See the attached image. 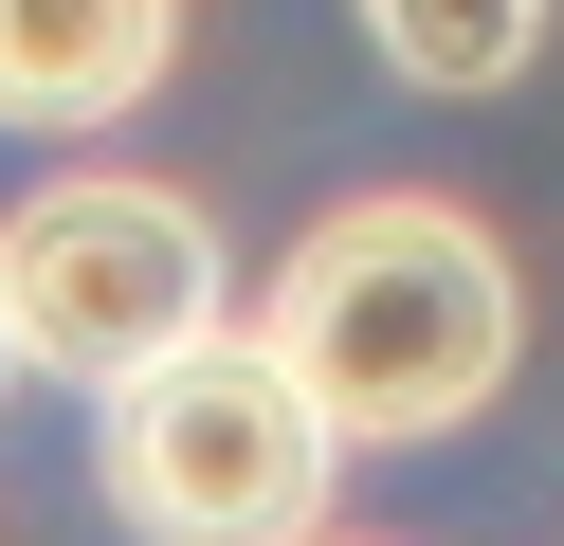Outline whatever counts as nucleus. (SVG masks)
Wrapping results in <instances>:
<instances>
[{
    "label": "nucleus",
    "instance_id": "1",
    "mask_svg": "<svg viewBox=\"0 0 564 546\" xmlns=\"http://www.w3.org/2000/svg\"><path fill=\"white\" fill-rule=\"evenodd\" d=\"M256 364L310 400L328 456H401V437H455L491 383L528 364V291L491 255V218L455 201H346L292 237L256 310Z\"/></svg>",
    "mask_w": 564,
    "mask_h": 546
},
{
    "label": "nucleus",
    "instance_id": "2",
    "mask_svg": "<svg viewBox=\"0 0 564 546\" xmlns=\"http://www.w3.org/2000/svg\"><path fill=\"white\" fill-rule=\"evenodd\" d=\"M110 510L147 546H328V437L256 364V328H200L183 364L110 383Z\"/></svg>",
    "mask_w": 564,
    "mask_h": 546
},
{
    "label": "nucleus",
    "instance_id": "3",
    "mask_svg": "<svg viewBox=\"0 0 564 546\" xmlns=\"http://www.w3.org/2000/svg\"><path fill=\"white\" fill-rule=\"evenodd\" d=\"M219 328V237L183 182H37L0 218V346L74 364V383H147Z\"/></svg>",
    "mask_w": 564,
    "mask_h": 546
},
{
    "label": "nucleus",
    "instance_id": "5",
    "mask_svg": "<svg viewBox=\"0 0 564 546\" xmlns=\"http://www.w3.org/2000/svg\"><path fill=\"white\" fill-rule=\"evenodd\" d=\"M365 36H382L401 92H510L528 36H546V0H365Z\"/></svg>",
    "mask_w": 564,
    "mask_h": 546
},
{
    "label": "nucleus",
    "instance_id": "4",
    "mask_svg": "<svg viewBox=\"0 0 564 546\" xmlns=\"http://www.w3.org/2000/svg\"><path fill=\"white\" fill-rule=\"evenodd\" d=\"M183 0H0V128H110L164 92Z\"/></svg>",
    "mask_w": 564,
    "mask_h": 546
},
{
    "label": "nucleus",
    "instance_id": "6",
    "mask_svg": "<svg viewBox=\"0 0 564 546\" xmlns=\"http://www.w3.org/2000/svg\"><path fill=\"white\" fill-rule=\"evenodd\" d=\"M0 383H19V346H0Z\"/></svg>",
    "mask_w": 564,
    "mask_h": 546
}]
</instances>
